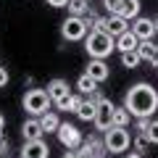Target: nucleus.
I'll return each mask as SVG.
<instances>
[{"instance_id":"f257e3e1","label":"nucleus","mask_w":158,"mask_h":158,"mask_svg":"<svg viewBox=\"0 0 158 158\" xmlns=\"http://www.w3.org/2000/svg\"><path fill=\"white\" fill-rule=\"evenodd\" d=\"M124 106L135 118L153 116V113L158 111V90L153 85H148V82H137V85H132L129 90H127Z\"/></svg>"},{"instance_id":"f03ea898","label":"nucleus","mask_w":158,"mask_h":158,"mask_svg":"<svg viewBox=\"0 0 158 158\" xmlns=\"http://www.w3.org/2000/svg\"><path fill=\"white\" fill-rule=\"evenodd\" d=\"M85 50L90 58H106L111 56V50H116V37H111L108 32H100V29H90L85 37Z\"/></svg>"},{"instance_id":"7ed1b4c3","label":"nucleus","mask_w":158,"mask_h":158,"mask_svg":"<svg viewBox=\"0 0 158 158\" xmlns=\"http://www.w3.org/2000/svg\"><path fill=\"white\" fill-rule=\"evenodd\" d=\"M50 103H53V98H50V92H48V87L45 90H42V87H34V90H27L21 106H24V111H27L29 116H42L45 111H50Z\"/></svg>"},{"instance_id":"20e7f679","label":"nucleus","mask_w":158,"mask_h":158,"mask_svg":"<svg viewBox=\"0 0 158 158\" xmlns=\"http://www.w3.org/2000/svg\"><path fill=\"white\" fill-rule=\"evenodd\" d=\"M103 142H106L108 153H124V150H129L132 137L127 132V127H111V129L103 132Z\"/></svg>"},{"instance_id":"39448f33","label":"nucleus","mask_w":158,"mask_h":158,"mask_svg":"<svg viewBox=\"0 0 158 158\" xmlns=\"http://www.w3.org/2000/svg\"><path fill=\"white\" fill-rule=\"evenodd\" d=\"M87 32H90V27H87L85 16H69L66 21L61 24V34H63V40H69V42L85 40Z\"/></svg>"},{"instance_id":"423d86ee","label":"nucleus","mask_w":158,"mask_h":158,"mask_svg":"<svg viewBox=\"0 0 158 158\" xmlns=\"http://www.w3.org/2000/svg\"><path fill=\"white\" fill-rule=\"evenodd\" d=\"M113 103L108 100V98H100L98 100V111H95V118H92V124H95L98 132H106L113 127Z\"/></svg>"},{"instance_id":"0eeeda50","label":"nucleus","mask_w":158,"mask_h":158,"mask_svg":"<svg viewBox=\"0 0 158 158\" xmlns=\"http://www.w3.org/2000/svg\"><path fill=\"white\" fill-rule=\"evenodd\" d=\"M56 135H58V140H61V145L66 148V150H79V145L85 142L82 132H79L74 124H61Z\"/></svg>"},{"instance_id":"6e6552de","label":"nucleus","mask_w":158,"mask_h":158,"mask_svg":"<svg viewBox=\"0 0 158 158\" xmlns=\"http://www.w3.org/2000/svg\"><path fill=\"white\" fill-rule=\"evenodd\" d=\"M79 153H82V158H106L108 148H106V142H103L100 135H90L79 145Z\"/></svg>"},{"instance_id":"1a4fd4ad","label":"nucleus","mask_w":158,"mask_h":158,"mask_svg":"<svg viewBox=\"0 0 158 158\" xmlns=\"http://www.w3.org/2000/svg\"><path fill=\"white\" fill-rule=\"evenodd\" d=\"M95 82H106L108 77H111V66L106 63V58H90V63H87V71Z\"/></svg>"},{"instance_id":"9d476101","label":"nucleus","mask_w":158,"mask_h":158,"mask_svg":"<svg viewBox=\"0 0 158 158\" xmlns=\"http://www.w3.org/2000/svg\"><path fill=\"white\" fill-rule=\"evenodd\" d=\"M50 148L45 145V140H29L21 148V158H48Z\"/></svg>"},{"instance_id":"9b49d317","label":"nucleus","mask_w":158,"mask_h":158,"mask_svg":"<svg viewBox=\"0 0 158 158\" xmlns=\"http://www.w3.org/2000/svg\"><path fill=\"white\" fill-rule=\"evenodd\" d=\"M132 32L140 37V42H142V40H153V34H158L156 32V21H153V19H145V16H137L135 19Z\"/></svg>"},{"instance_id":"f8f14e48","label":"nucleus","mask_w":158,"mask_h":158,"mask_svg":"<svg viewBox=\"0 0 158 158\" xmlns=\"http://www.w3.org/2000/svg\"><path fill=\"white\" fill-rule=\"evenodd\" d=\"M48 92H50V98H53V103H56V108L61 106V103L66 100L69 95H71V90H69V82H66V79H53L50 85H48Z\"/></svg>"},{"instance_id":"ddd939ff","label":"nucleus","mask_w":158,"mask_h":158,"mask_svg":"<svg viewBox=\"0 0 158 158\" xmlns=\"http://www.w3.org/2000/svg\"><path fill=\"white\" fill-rule=\"evenodd\" d=\"M106 32L111 34V37H118V34L129 32V19L116 16V13H108V19H106Z\"/></svg>"},{"instance_id":"4468645a","label":"nucleus","mask_w":158,"mask_h":158,"mask_svg":"<svg viewBox=\"0 0 158 158\" xmlns=\"http://www.w3.org/2000/svg\"><path fill=\"white\" fill-rule=\"evenodd\" d=\"M21 135H24V142H29V140H42L45 129H42V124H40V116H32V118L24 121Z\"/></svg>"},{"instance_id":"2eb2a0df","label":"nucleus","mask_w":158,"mask_h":158,"mask_svg":"<svg viewBox=\"0 0 158 158\" xmlns=\"http://www.w3.org/2000/svg\"><path fill=\"white\" fill-rule=\"evenodd\" d=\"M111 13L124 16V19H137L140 16V0H118V6L113 8Z\"/></svg>"},{"instance_id":"dca6fc26","label":"nucleus","mask_w":158,"mask_h":158,"mask_svg":"<svg viewBox=\"0 0 158 158\" xmlns=\"http://www.w3.org/2000/svg\"><path fill=\"white\" fill-rule=\"evenodd\" d=\"M137 48H140V37H137L132 29L116 37V50H118V53H124V50H137Z\"/></svg>"},{"instance_id":"f3484780","label":"nucleus","mask_w":158,"mask_h":158,"mask_svg":"<svg viewBox=\"0 0 158 158\" xmlns=\"http://www.w3.org/2000/svg\"><path fill=\"white\" fill-rule=\"evenodd\" d=\"M137 50H140L142 61H148V63H153V66H158V45L153 42V40H142Z\"/></svg>"},{"instance_id":"a211bd4d","label":"nucleus","mask_w":158,"mask_h":158,"mask_svg":"<svg viewBox=\"0 0 158 158\" xmlns=\"http://www.w3.org/2000/svg\"><path fill=\"white\" fill-rule=\"evenodd\" d=\"M95 111H98V100L90 98V95H85V100H82V106H79V111H77V116L82 118V121H92V118H95Z\"/></svg>"},{"instance_id":"6ab92c4d","label":"nucleus","mask_w":158,"mask_h":158,"mask_svg":"<svg viewBox=\"0 0 158 158\" xmlns=\"http://www.w3.org/2000/svg\"><path fill=\"white\" fill-rule=\"evenodd\" d=\"M40 124H42V129H45V132H58V127H61V118H58L56 111H45L42 116H40Z\"/></svg>"},{"instance_id":"aec40b11","label":"nucleus","mask_w":158,"mask_h":158,"mask_svg":"<svg viewBox=\"0 0 158 158\" xmlns=\"http://www.w3.org/2000/svg\"><path fill=\"white\" fill-rule=\"evenodd\" d=\"M98 85H100V82H95L90 74H82L79 82H77V90L82 92V95H92V92H98Z\"/></svg>"},{"instance_id":"412c9836","label":"nucleus","mask_w":158,"mask_h":158,"mask_svg":"<svg viewBox=\"0 0 158 158\" xmlns=\"http://www.w3.org/2000/svg\"><path fill=\"white\" fill-rule=\"evenodd\" d=\"M140 61H142L140 50H124V53H121V66H124V69H137Z\"/></svg>"},{"instance_id":"4be33fe9","label":"nucleus","mask_w":158,"mask_h":158,"mask_svg":"<svg viewBox=\"0 0 158 158\" xmlns=\"http://www.w3.org/2000/svg\"><path fill=\"white\" fill-rule=\"evenodd\" d=\"M129 121H132V113L127 111V106L113 108V127H127Z\"/></svg>"},{"instance_id":"5701e85b","label":"nucleus","mask_w":158,"mask_h":158,"mask_svg":"<svg viewBox=\"0 0 158 158\" xmlns=\"http://www.w3.org/2000/svg\"><path fill=\"white\" fill-rule=\"evenodd\" d=\"M90 11V0H69V13L71 16H85Z\"/></svg>"},{"instance_id":"b1692460","label":"nucleus","mask_w":158,"mask_h":158,"mask_svg":"<svg viewBox=\"0 0 158 158\" xmlns=\"http://www.w3.org/2000/svg\"><path fill=\"white\" fill-rule=\"evenodd\" d=\"M82 100H85V98H79V95H69L66 100L58 106V111H71V113H77V111H79V106H82Z\"/></svg>"},{"instance_id":"393cba45","label":"nucleus","mask_w":158,"mask_h":158,"mask_svg":"<svg viewBox=\"0 0 158 158\" xmlns=\"http://www.w3.org/2000/svg\"><path fill=\"white\" fill-rule=\"evenodd\" d=\"M150 145H153V142L148 140V135H137V137H135V150H137V153H145Z\"/></svg>"},{"instance_id":"a878e982","label":"nucleus","mask_w":158,"mask_h":158,"mask_svg":"<svg viewBox=\"0 0 158 158\" xmlns=\"http://www.w3.org/2000/svg\"><path fill=\"white\" fill-rule=\"evenodd\" d=\"M145 135H148V140H150L153 145H158V121H156V118L150 121V127H148V132H145Z\"/></svg>"},{"instance_id":"bb28decb","label":"nucleus","mask_w":158,"mask_h":158,"mask_svg":"<svg viewBox=\"0 0 158 158\" xmlns=\"http://www.w3.org/2000/svg\"><path fill=\"white\" fill-rule=\"evenodd\" d=\"M150 121H153V116H140L137 118V135H145L148 127H150Z\"/></svg>"},{"instance_id":"cd10ccee","label":"nucleus","mask_w":158,"mask_h":158,"mask_svg":"<svg viewBox=\"0 0 158 158\" xmlns=\"http://www.w3.org/2000/svg\"><path fill=\"white\" fill-rule=\"evenodd\" d=\"M98 19H100V16H98V13L92 11V8H90V11H87V13H85V21H87V27H90V29L95 27V21H98Z\"/></svg>"},{"instance_id":"c85d7f7f","label":"nucleus","mask_w":158,"mask_h":158,"mask_svg":"<svg viewBox=\"0 0 158 158\" xmlns=\"http://www.w3.org/2000/svg\"><path fill=\"white\" fill-rule=\"evenodd\" d=\"M8 82H11V74H8L6 66H0V87H6Z\"/></svg>"},{"instance_id":"c756f323","label":"nucleus","mask_w":158,"mask_h":158,"mask_svg":"<svg viewBox=\"0 0 158 158\" xmlns=\"http://www.w3.org/2000/svg\"><path fill=\"white\" fill-rule=\"evenodd\" d=\"M8 148H11V142H8L6 137H0V156H6V153H8Z\"/></svg>"},{"instance_id":"7c9ffc66","label":"nucleus","mask_w":158,"mask_h":158,"mask_svg":"<svg viewBox=\"0 0 158 158\" xmlns=\"http://www.w3.org/2000/svg\"><path fill=\"white\" fill-rule=\"evenodd\" d=\"M48 6H53V8H63V6H69V0H45Z\"/></svg>"},{"instance_id":"2f4dec72","label":"nucleus","mask_w":158,"mask_h":158,"mask_svg":"<svg viewBox=\"0 0 158 158\" xmlns=\"http://www.w3.org/2000/svg\"><path fill=\"white\" fill-rule=\"evenodd\" d=\"M103 6H106V11H108V13H111L113 8L118 6V0H103Z\"/></svg>"},{"instance_id":"473e14b6","label":"nucleus","mask_w":158,"mask_h":158,"mask_svg":"<svg viewBox=\"0 0 158 158\" xmlns=\"http://www.w3.org/2000/svg\"><path fill=\"white\" fill-rule=\"evenodd\" d=\"M63 158H82V153H79V150H66Z\"/></svg>"},{"instance_id":"72a5a7b5","label":"nucleus","mask_w":158,"mask_h":158,"mask_svg":"<svg viewBox=\"0 0 158 158\" xmlns=\"http://www.w3.org/2000/svg\"><path fill=\"white\" fill-rule=\"evenodd\" d=\"M3 129H6V118H3V113H0V137H3Z\"/></svg>"},{"instance_id":"f704fd0d","label":"nucleus","mask_w":158,"mask_h":158,"mask_svg":"<svg viewBox=\"0 0 158 158\" xmlns=\"http://www.w3.org/2000/svg\"><path fill=\"white\" fill-rule=\"evenodd\" d=\"M124 158H142V153H137V150H135V153H127Z\"/></svg>"},{"instance_id":"c9c22d12","label":"nucleus","mask_w":158,"mask_h":158,"mask_svg":"<svg viewBox=\"0 0 158 158\" xmlns=\"http://www.w3.org/2000/svg\"><path fill=\"white\" fill-rule=\"evenodd\" d=\"M156 32H158V19H156Z\"/></svg>"},{"instance_id":"e433bc0d","label":"nucleus","mask_w":158,"mask_h":158,"mask_svg":"<svg viewBox=\"0 0 158 158\" xmlns=\"http://www.w3.org/2000/svg\"><path fill=\"white\" fill-rule=\"evenodd\" d=\"M0 158H8V156H0Z\"/></svg>"},{"instance_id":"4c0bfd02","label":"nucleus","mask_w":158,"mask_h":158,"mask_svg":"<svg viewBox=\"0 0 158 158\" xmlns=\"http://www.w3.org/2000/svg\"><path fill=\"white\" fill-rule=\"evenodd\" d=\"M90 3H92V0H90Z\"/></svg>"}]
</instances>
